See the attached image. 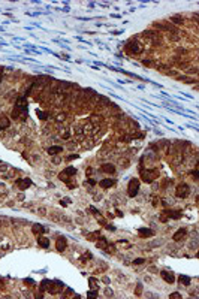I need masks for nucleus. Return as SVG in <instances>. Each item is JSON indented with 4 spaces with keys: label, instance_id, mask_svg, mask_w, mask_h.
<instances>
[{
    "label": "nucleus",
    "instance_id": "nucleus-6",
    "mask_svg": "<svg viewBox=\"0 0 199 299\" xmlns=\"http://www.w3.org/2000/svg\"><path fill=\"white\" fill-rule=\"evenodd\" d=\"M15 184L18 185L20 190H25V188H29V187L32 185V181H30L29 178H20V180L15 181Z\"/></svg>",
    "mask_w": 199,
    "mask_h": 299
},
{
    "label": "nucleus",
    "instance_id": "nucleus-13",
    "mask_svg": "<svg viewBox=\"0 0 199 299\" xmlns=\"http://www.w3.org/2000/svg\"><path fill=\"white\" fill-rule=\"evenodd\" d=\"M100 171L105 172V173H114L115 172V166L111 165V163H103V165L100 166Z\"/></svg>",
    "mask_w": 199,
    "mask_h": 299
},
{
    "label": "nucleus",
    "instance_id": "nucleus-27",
    "mask_svg": "<svg viewBox=\"0 0 199 299\" xmlns=\"http://www.w3.org/2000/svg\"><path fill=\"white\" fill-rule=\"evenodd\" d=\"M169 299H181V295H180V293H177V292H174V293H171V295H169Z\"/></svg>",
    "mask_w": 199,
    "mask_h": 299
},
{
    "label": "nucleus",
    "instance_id": "nucleus-1",
    "mask_svg": "<svg viewBox=\"0 0 199 299\" xmlns=\"http://www.w3.org/2000/svg\"><path fill=\"white\" fill-rule=\"evenodd\" d=\"M157 177H159V171L157 169H145L141 173V180L145 181V183H153Z\"/></svg>",
    "mask_w": 199,
    "mask_h": 299
},
{
    "label": "nucleus",
    "instance_id": "nucleus-21",
    "mask_svg": "<svg viewBox=\"0 0 199 299\" xmlns=\"http://www.w3.org/2000/svg\"><path fill=\"white\" fill-rule=\"evenodd\" d=\"M171 21L174 24H183L184 18H183V15H174V17H171Z\"/></svg>",
    "mask_w": 199,
    "mask_h": 299
},
{
    "label": "nucleus",
    "instance_id": "nucleus-35",
    "mask_svg": "<svg viewBox=\"0 0 199 299\" xmlns=\"http://www.w3.org/2000/svg\"><path fill=\"white\" fill-rule=\"evenodd\" d=\"M157 204H159V199H156V197H154V199H153V205H154V207H157Z\"/></svg>",
    "mask_w": 199,
    "mask_h": 299
},
{
    "label": "nucleus",
    "instance_id": "nucleus-32",
    "mask_svg": "<svg viewBox=\"0 0 199 299\" xmlns=\"http://www.w3.org/2000/svg\"><path fill=\"white\" fill-rule=\"evenodd\" d=\"M73 159H78V154H73V156H69V157H68L66 160H68V161H70V160H73Z\"/></svg>",
    "mask_w": 199,
    "mask_h": 299
},
{
    "label": "nucleus",
    "instance_id": "nucleus-36",
    "mask_svg": "<svg viewBox=\"0 0 199 299\" xmlns=\"http://www.w3.org/2000/svg\"><path fill=\"white\" fill-rule=\"evenodd\" d=\"M88 183H90V184H92V185H94V184H96V181H94V180H88Z\"/></svg>",
    "mask_w": 199,
    "mask_h": 299
},
{
    "label": "nucleus",
    "instance_id": "nucleus-16",
    "mask_svg": "<svg viewBox=\"0 0 199 299\" xmlns=\"http://www.w3.org/2000/svg\"><path fill=\"white\" fill-rule=\"evenodd\" d=\"M37 244H39V245H41L42 248H48V247H49V239L41 235V236L37 238Z\"/></svg>",
    "mask_w": 199,
    "mask_h": 299
},
{
    "label": "nucleus",
    "instance_id": "nucleus-28",
    "mask_svg": "<svg viewBox=\"0 0 199 299\" xmlns=\"http://www.w3.org/2000/svg\"><path fill=\"white\" fill-rule=\"evenodd\" d=\"M73 132H75L76 135H81V133H82V126H75V127H73Z\"/></svg>",
    "mask_w": 199,
    "mask_h": 299
},
{
    "label": "nucleus",
    "instance_id": "nucleus-20",
    "mask_svg": "<svg viewBox=\"0 0 199 299\" xmlns=\"http://www.w3.org/2000/svg\"><path fill=\"white\" fill-rule=\"evenodd\" d=\"M178 280H180V283L181 284H184V286H190V277H187V275H180L178 277Z\"/></svg>",
    "mask_w": 199,
    "mask_h": 299
},
{
    "label": "nucleus",
    "instance_id": "nucleus-14",
    "mask_svg": "<svg viewBox=\"0 0 199 299\" xmlns=\"http://www.w3.org/2000/svg\"><path fill=\"white\" fill-rule=\"evenodd\" d=\"M47 151H48V154H49V156H56V154L61 153V151H63V148H61L60 145H51V147H49Z\"/></svg>",
    "mask_w": 199,
    "mask_h": 299
},
{
    "label": "nucleus",
    "instance_id": "nucleus-22",
    "mask_svg": "<svg viewBox=\"0 0 199 299\" xmlns=\"http://www.w3.org/2000/svg\"><path fill=\"white\" fill-rule=\"evenodd\" d=\"M63 173H66L68 177H73V175L76 173V169H75L73 166H69V168H66V169L63 171Z\"/></svg>",
    "mask_w": 199,
    "mask_h": 299
},
{
    "label": "nucleus",
    "instance_id": "nucleus-8",
    "mask_svg": "<svg viewBox=\"0 0 199 299\" xmlns=\"http://www.w3.org/2000/svg\"><path fill=\"white\" fill-rule=\"evenodd\" d=\"M163 214L168 217V219H181V211H175V209H165Z\"/></svg>",
    "mask_w": 199,
    "mask_h": 299
},
{
    "label": "nucleus",
    "instance_id": "nucleus-23",
    "mask_svg": "<svg viewBox=\"0 0 199 299\" xmlns=\"http://www.w3.org/2000/svg\"><path fill=\"white\" fill-rule=\"evenodd\" d=\"M88 286H90V289H97V290H99V286H97V280H96L94 277H92V278L88 280Z\"/></svg>",
    "mask_w": 199,
    "mask_h": 299
},
{
    "label": "nucleus",
    "instance_id": "nucleus-9",
    "mask_svg": "<svg viewBox=\"0 0 199 299\" xmlns=\"http://www.w3.org/2000/svg\"><path fill=\"white\" fill-rule=\"evenodd\" d=\"M138 235H139V238H151V236H154V232L148 227H141L138 230Z\"/></svg>",
    "mask_w": 199,
    "mask_h": 299
},
{
    "label": "nucleus",
    "instance_id": "nucleus-4",
    "mask_svg": "<svg viewBox=\"0 0 199 299\" xmlns=\"http://www.w3.org/2000/svg\"><path fill=\"white\" fill-rule=\"evenodd\" d=\"M175 195H177V197H181V199L187 197V196L190 195V187H189L186 183H181L180 185H177Z\"/></svg>",
    "mask_w": 199,
    "mask_h": 299
},
{
    "label": "nucleus",
    "instance_id": "nucleus-17",
    "mask_svg": "<svg viewBox=\"0 0 199 299\" xmlns=\"http://www.w3.org/2000/svg\"><path fill=\"white\" fill-rule=\"evenodd\" d=\"M9 126H11V120H9L8 117L2 115V117H0V127H2V129H8Z\"/></svg>",
    "mask_w": 199,
    "mask_h": 299
},
{
    "label": "nucleus",
    "instance_id": "nucleus-7",
    "mask_svg": "<svg viewBox=\"0 0 199 299\" xmlns=\"http://www.w3.org/2000/svg\"><path fill=\"white\" fill-rule=\"evenodd\" d=\"M56 247H57V250H59L60 253H61V251H64V250H66V247H68V241H66V238H64V236H59V238H57V241H56Z\"/></svg>",
    "mask_w": 199,
    "mask_h": 299
},
{
    "label": "nucleus",
    "instance_id": "nucleus-26",
    "mask_svg": "<svg viewBox=\"0 0 199 299\" xmlns=\"http://www.w3.org/2000/svg\"><path fill=\"white\" fill-rule=\"evenodd\" d=\"M171 184H172V180L166 178V180H163V183H162V187H169Z\"/></svg>",
    "mask_w": 199,
    "mask_h": 299
},
{
    "label": "nucleus",
    "instance_id": "nucleus-24",
    "mask_svg": "<svg viewBox=\"0 0 199 299\" xmlns=\"http://www.w3.org/2000/svg\"><path fill=\"white\" fill-rule=\"evenodd\" d=\"M36 114L41 120H48L49 118V115H47V112H42V111H36Z\"/></svg>",
    "mask_w": 199,
    "mask_h": 299
},
{
    "label": "nucleus",
    "instance_id": "nucleus-30",
    "mask_svg": "<svg viewBox=\"0 0 199 299\" xmlns=\"http://www.w3.org/2000/svg\"><path fill=\"white\" fill-rule=\"evenodd\" d=\"M145 263V259H135L133 260V265H142Z\"/></svg>",
    "mask_w": 199,
    "mask_h": 299
},
{
    "label": "nucleus",
    "instance_id": "nucleus-33",
    "mask_svg": "<svg viewBox=\"0 0 199 299\" xmlns=\"http://www.w3.org/2000/svg\"><path fill=\"white\" fill-rule=\"evenodd\" d=\"M142 63H144V64H147V66H151V64H153V63H151V61H150V60H144Z\"/></svg>",
    "mask_w": 199,
    "mask_h": 299
},
{
    "label": "nucleus",
    "instance_id": "nucleus-15",
    "mask_svg": "<svg viewBox=\"0 0 199 299\" xmlns=\"http://www.w3.org/2000/svg\"><path fill=\"white\" fill-rule=\"evenodd\" d=\"M32 232H33L35 235H37V236H41V235L45 232V229H44V226H42V224H37V223H36V224L32 226Z\"/></svg>",
    "mask_w": 199,
    "mask_h": 299
},
{
    "label": "nucleus",
    "instance_id": "nucleus-10",
    "mask_svg": "<svg viewBox=\"0 0 199 299\" xmlns=\"http://www.w3.org/2000/svg\"><path fill=\"white\" fill-rule=\"evenodd\" d=\"M154 27L157 29H162L165 32H177V29L174 25H169L168 23H154Z\"/></svg>",
    "mask_w": 199,
    "mask_h": 299
},
{
    "label": "nucleus",
    "instance_id": "nucleus-11",
    "mask_svg": "<svg viewBox=\"0 0 199 299\" xmlns=\"http://www.w3.org/2000/svg\"><path fill=\"white\" fill-rule=\"evenodd\" d=\"M142 35L145 36V37H148L150 41H151L153 44H157L159 42V36H157V33L156 32H153V30H145Z\"/></svg>",
    "mask_w": 199,
    "mask_h": 299
},
{
    "label": "nucleus",
    "instance_id": "nucleus-38",
    "mask_svg": "<svg viewBox=\"0 0 199 299\" xmlns=\"http://www.w3.org/2000/svg\"><path fill=\"white\" fill-rule=\"evenodd\" d=\"M0 163H2V161H0Z\"/></svg>",
    "mask_w": 199,
    "mask_h": 299
},
{
    "label": "nucleus",
    "instance_id": "nucleus-12",
    "mask_svg": "<svg viewBox=\"0 0 199 299\" xmlns=\"http://www.w3.org/2000/svg\"><path fill=\"white\" fill-rule=\"evenodd\" d=\"M186 235H187V230L184 229V227H181V229H178L175 232V235L172 236V239L178 242V241H181V239H184V238H186Z\"/></svg>",
    "mask_w": 199,
    "mask_h": 299
},
{
    "label": "nucleus",
    "instance_id": "nucleus-25",
    "mask_svg": "<svg viewBox=\"0 0 199 299\" xmlns=\"http://www.w3.org/2000/svg\"><path fill=\"white\" fill-rule=\"evenodd\" d=\"M90 257H92V253H88V251H87V253H84L81 256V262H87Z\"/></svg>",
    "mask_w": 199,
    "mask_h": 299
},
{
    "label": "nucleus",
    "instance_id": "nucleus-31",
    "mask_svg": "<svg viewBox=\"0 0 199 299\" xmlns=\"http://www.w3.org/2000/svg\"><path fill=\"white\" fill-rule=\"evenodd\" d=\"M105 296H109V298L112 296V290H111V289H106L105 290Z\"/></svg>",
    "mask_w": 199,
    "mask_h": 299
},
{
    "label": "nucleus",
    "instance_id": "nucleus-19",
    "mask_svg": "<svg viewBox=\"0 0 199 299\" xmlns=\"http://www.w3.org/2000/svg\"><path fill=\"white\" fill-rule=\"evenodd\" d=\"M96 244H97V247H99V248H102V250H103L106 245H108V241H106L105 238H100V236H99V238L96 239Z\"/></svg>",
    "mask_w": 199,
    "mask_h": 299
},
{
    "label": "nucleus",
    "instance_id": "nucleus-5",
    "mask_svg": "<svg viewBox=\"0 0 199 299\" xmlns=\"http://www.w3.org/2000/svg\"><path fill=\"white\" fill-rule=\"evenodd\" d=\"M160 277L163 278L166 283H169V284H174L175 283V275L171 271H160Z\"/></svg>",
    "mask_w": 199,
    "mask_h": 299
},
{
    "label": "nucleus",
    "instance_id": "nucleus-2",
    "mask_svg": "<svg viewBox=\"0 0 199 299\" xmlns=\"http://www.w3.org/2000/svg\"><path fill=\"white\" fill-rule=\"evenodd\" d=\"M126 51L129 54H141L142 52V45L138 41H129L126 44Z\"/></svg>",
    "mask_w": 199,
    "mask_h": 299
},
{
    "label": "nucleus",
    "instance_id": "nucleus-3",
    "mask_svg": "<svg viewBox=\"0 0 199 299\" xmlns=\"http://www.w3.org/2000/svg\"><path fill=\"white\" fill-rule=\"evenodd\" d=\"M139 192V180L136 178H132L129 181V185H127V195L129 197H135Z\"/></svg>",
    "mask_w": 199,
    "mask_h": 299
},
{
    "label": "nucleus",
    "instance_id": "nucleus-37",
    "mask_svg": "<svg viewBox=\"0 0 199 299\" xmlns=\"http://www.w3.org/2000/svg\"><path fill=\"white\" fill-rule=\"evenodd\" d=\"M0 130H2V127H0Z\"/></svg>",
    "mask_w": 199,
    "mask_h": 299
},
{
    "label": "nucleus",
    "instance_id": "nucleus-29",
    "mask_svg": "<svg viewBox=\"0 0 199 299\" xmlns=\"http://www.w3.org/2000/svg\"><path fill=\"white\" fill-rule=\"evenodd\" d=\"M135 293H136V296H141V293H142V284H138V286H136Z\"/></svg>",
    "mask_w": 199,
    "mask_h": 299
},
{
    "label": "nucleus",
    "instance_id": "nucleus-34",
    "mask_svg": "<svg viewBox=\"0 0 199 299\" xmlns=\"http://www.w3.org/2000/svg\"><path fill=\"white\" fill-rule=\"evenodd\" d=\"M64 120V115H57V121H63Z\"/></svg>",
    "mask_w": 199,
    "mask_h": 299
},
{
    "label": "nucleus",
    "instance_id": "nucleus-18",
    "mask_svg": "<svg viewBox=\"0 0 199 299\" xmlns=\"http://www.w3.org/2000/svg\"><path fill=\"white\" fill-rule=\"evenodd\" d=\"M99 185L102 187V188H109V187H112L114 185V180H109V178H105V180H102Z\"/></svg>",
    "mask_w": 199,
    "mask_h": 299
}]
</instances>
